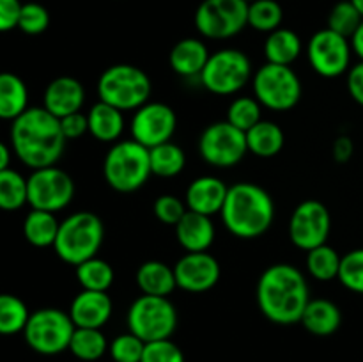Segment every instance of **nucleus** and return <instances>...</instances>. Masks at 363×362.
<instances>
[{
    "label": "nucleus",
    "mask_w": 363,
    "mask_h": 362,
    "mask_svg": "<svg viewBox=\"0 0 363 362\" xmlns=\"http://www.w3.org/2000/svg\"><path fill=\"white\" fill-rule=\"evenodd\" d=\"M255 297L264 318L277 325H294L311 302V290L301 270L289 263H277L261 273Z\"/></svg>",
    "instance_id": "obj_2"
},
{
    "label": "nucleus",
    "mask_w": 363,
    "mask_h": 362,
    "mask_svg": "<svg viewBox=\"0 0 363 362\" xmlns=\"http://www.w3.org/2000/svg\"><path fill=\"white\" fill-rule=\"evenodd\" d=\"M151 174L149 149L133 138L113 142L103 160V177L106 185L121 194L142 188Z\"/></svg>",
    "instance_id": "obj_5"
},
{
    "label": "nucleus",
    "mask_w": 363,
    "mask_h": 362,
    "mask_svg": "<svg viewBox=\"0 0 363 362\" xmlns=\"http://www.w3.org/2000/svg\"><path fill=\"white\" fill-rule=\"evenodd\" d=\"M248 25L245 0H202L195 11V27L208 39H229Z\"/></svg>",
    "instance_id": "obj_12"
},
{
    "label": "nucleus",
    "mask_w": 363,
    "mask_h": 362,
    "mask_svg": "<svg viewBox=\"0 0 363 362\" xmlns=\"http://www.w3.org/2000/svg\"><path fill=\"white\" fill-rule=\"evenodd\" d=\"M27 204V177L18 170H0V209L16 212Z\"/></svg>",
    "instance_id": "obj_34"
},
{
    "label": "nucleus",
    "mask_w": 363,
    "mask_h": 362,
    "mask_svg": "<svg viewBox=\"0 0 363 362\" xmlns=\"http://www.w3.org/2000/svg\"><path fill=\"white\" fill-rule=\"evenodd\" d=\"M347 92L351 98L363 106V60L357 62L347 71Z\"/></svg>",
    "instance_id": "obj_46"
},
{
    "label": "nucleus",
    "mask_w": 363,
    "mask_h": 362,
    "mask_svg": "<svg viewBox=\"0 0 363 362\" xmlns=\"http://www.w3.org/2000/svg\"><path fill=\"white\" fill-rule=\"evenodd\" d=\"M340 259H342V256H339L335 248L325 243L307 252L305 266H307V272L311 273V277H314L315 280L328 283V280L339 277Z\"/></svg>",
    "instance_id": "obj_33"
},
{
    "label": "nucleus",
    "mask_w": 363,
    "mask_h": 362,
    "mask_svg": "<svg viewBox=\"0 0 363 362\" xmlns=\"http://www.w3.org/2000/svg\"><path fill=\"white\" fill-rule=\"evenodd\" d=\"M245 2H248V4H250V2H254V0H245Z\"/></svg>",
    "instance_id": "obj_51"
},
{
    "label": "nucleus",
    "mask_w": 363,
    "mask_h": 362,
    "mask_svg": "<svg viewBox=\"0 0 363 362\" xmlns=\"http://www.w3.org/2000/svg\"><path fill=\"white\" fill-rule=\"evenodd\" d=\"M330 231H332V215L321 201L307 199L291 213L287 233L291 243L301 251L308 252L319 245H325Z\"/></svg>",
    "instance_id": "obj_15"
},
{
    "label": "nucleus",
    "mask_w": 363,
    "mask_h": 362,
    "mask_svg": "<svg viewBox=\"0 0 363 362\" xmlns=\"http://www.w3.org/2000/svg\"><path fill=\"white\" fill-rule=\"evenodd\" d=\"M199 153L208 165L230 169L248 153L247 133L233 126L229 121H216L206 126L199 137Z\"/></svg>",
    "instance_id": "obj_11"
},
{
    "label": "nucleus",
    "mask_w": 363,
    "mask_h": 362,
    "mask_svg": "<svg viewBox=\"0 0 363 362\" xmlns=\"http://www.w3.org/2000/svg\"><path fill=\"white\" fill-rule=\"evenodd\" d=\"M254 98L264 109L273 112H287L300 103L301 80L291 66L269 64L259 67L252 77Z\"/></svg>",
    "instance_id": "obj_7"
},
{
    "label": "nucleus",
    "mask_w": 363,
    "mask_h": 362,
    "mask_svg": "<svg viewBox=\"0 0 363 362\" xmlns=\"http://www.w3.org/2000/svg\"><path fill=\"white\" fill-rule=\"evenodd\" d=\"M301 45L300 35L291 28H277V31L269 32L268 38L264 41V57L266 62L269 64H280V66H293L294 60L301 55Z\"/></svg>",
    "instance_id": "obj_26"
},
{
    "label": "nucleus",
    "mask_w": 363,
    "mask_h": 362,
    "mask_svg": "<svg viewBox=\"0 0 363 362\" xmlns=\"http://www.w3.org/2000/svg\"><path fill=\"white\" fill-rule=\"evenodd\" d=\"M59 226L60 222L57 220L55 213L32 209L23 220V236L32 247H53L57 233H59Z\"/></svg>",
    "instance_id": "obj_29"
},
{
    "label": "nucleus",
    "mask_w": 363,
    "mask_h": 362,
    "mask_svg": "<svg viewBox=\"0 0 363 362\" xmlns=\"http://www.w3.org/2000/svg\"><path fill=\"white\" fill-rule=\"evenodd\" d=\"M85 103V89L80 80L73 77H57L46 85L43 106L57 119L82 112Z\"/></svg>",
    "instance_id": "obj_18"
},
{
    "label": "nucleus",
    "mask_w": 363,
    "mask_h": 362,
    "mask_svg": "<svg viewBox=\"0 0 363 362\" xmlns=\"http://www.w3.org/2000/svg\"><path fill=\"white\" fill-rule=\"evenodd\" d=\"M252 77V62L247 53L236 48H223L211 53L199 80L213 94L230 96L240 92Z\"/></svg>",
    "instance_id": "obj_10"
},
{
    "label": "nucleus",
    "mask_w": 363,
    "mask_h": 362,
    "mask_svg": "<svg viewBox=\"0 0 363 362\" xmlns=\"http://www.w3.org/2000/svg\"><path fill=\"white\" fill-rule=\"evenodd\" d=\"M128 329L144 343L170 339L177 327V311L169 297L140 295L128 309Z\"/></svg>",
    "instance_id": "obj_9"
},
{
    "label": "nucleus",
    "mask_w": 363,
    "mask_h": 362,
    "mask_svg": "<svg viewBox=\"0 0 363 362\" xmlns=\"http://www.w3.org/2000/svg\"><path fill=\"white\" fill-rule=\"evenodd\" d=\"M284 144H286L284 130L273 121L261 119L247 131L248 151L259 158H273L282 151Z\"/></svg>",
    "instance_id": "obj_27"
},
{
    "label": "nucleus",
    "mask_w": 363,
    "mask_h": 362,
    "mask_svg": "<svg viewBox=\"0 0 363 362\" xmlns=\"http://www.w3.org/2000/svg\"><path fill=\"white\" fill-rule=\"evenodd\" d=\"M66 137L60 119L45 106H28L11 124V146L14 155L32 170L52 167L62 156Z\"/></svg>",
    "instance_id": "obj_1"
},
{
    "label": "nucleus",
    "mask_w": 363,
    "mask_h": 362,
    "mask_svg": "<svg viewBox=\"0 0 363 362\" xmlns=\"http://www.w3.org/2000/svg\"><path fill=\"white\" fill-rule=\"evenodd\" d=\"M351 46H353V53L358 59L363 60V21L358 27V31L354 32V35L351 38Z\"/></svg>",
    "instance_id": "obj_48"
},
{
    "label": "nucleus",
    "mask_w": 363,
    "mask_h": 362,
    "mask_svg": "<svg viewBox=\"0 0 363 362\" xmlns=\"http://www.w3.org/2000/svg\"><path fill=\"white\" fill-rule=\"evenodd\" d=\"M354 153V144L351 141V137L347 135H339V137L333 141L332 146V156L337 163H346L353 158Z\"/></svg>",
    "instance_id": "obj_47"
},
{
    "label": "nucleus",
    "mask_w": 363,
    "mask_h": 362,
    "mask_svg": "<svg viewBox=\"0 0 363 362\" xmlns=\"http://www.w3.org/2000/svg\"><path fill=\"white\" fill-rule=\"evenodd\" d=\"M363 16L358 13L357 7L351 4V0H340L332 7L328 14V28H332L337 34L351 39L358 27L362 25Z\"/></svg>",
    "instance_id": "obj_38"
},
{
    "label": "nucleus",
    "mask_w": 363,
    "mask_h": 362,
    "mask_svg": "<svg viewBox=\"0 0 363 362\" xmlns=\"http://www.w3.org/2000/svg\"><path fill=\"white\" fill-rule=\"evenodd\" d=\"M209 53L204 41L197 38H184L172 46L169 53V62L174 73L183 78H201L206 64H208Z\"/></svg>",
    "instance_id": "obj_22"
},
{
    "label": "nucleus",
    "mask_w": 363,
    "mask_h": 362,
    "mask_svg": "<svg viewBox=\"0 0 363 362\" xmlns=\"http://www.w3.org/2000/svg\"><path fill=\"white\" fill-rule=\"evenodd\" d=\"M229 187L225 181L216 176H201L195 177L186 188L184 204L190 212L201 213V215L213 216L218 215L225 202Z\"/></svg>",
    "instance_id": "obj_20"
},
{
    "label": "nucleus",
    "mask_w": 363,
    "mask_h": 362,
    "mask_svg": "<svg viewBox=\"0 0 363 362\" xmlns=\"http://www.w3.org/2000/svg\"><path fill=\"white\" fill-rule=\"evenodd\" d=\"M11 163V149L4 142H0V170L9 169Z\"/></svg>",
    "instance_id": "obj_49"
},
{
    "label": "nucleus",
    "mask_w": 363,
    "mask_h": 362,
    "mask_svg": "<svg viewBox=\"0 0 363 362\" xmlns=\"http://www.w3.org/2000/svg\"><path fill=\"white\" fill-rule=\"evenodd\" d=\"M60 128L66 137V141H77V138L84 137L89 133V123H87V114L84 112H74L71 116H66L60 119Z\"/></svg>",
    "instance_id": "obj_44"
},
{
    "label": "nucleus",
    "mask_w": 363,
    "mask_h": 362,
    "mask_svg": "<svg viewBox=\"0 0 363 362\" xmlns=\"http://www.w3.org/2000/svg\"><path fill=\"white\" fill-rule=\"evenodd\" d=\"M74 197V181L59 167H43L32 170L27 177V204L32 209L57 213L71 204Z\"/></svg>",
    "instance_id": "obj_13"
},
{
    "label": "nucleus",
    "mask_w": 363,
    "mask_h": 362,
    "mask_svg": "<svg viewBox=\"0 0 363 362\" xmlns=\"http://www.w3.org/2000/svg\"><path fill=\"white\" fill-rule=\"evenodd\" d=\"M105 240V226L92 212H77L60 222L57 233L55 254L64 263L78 266L87 259L96 258Z\"/></svg>",
    "instance_id": "obj_4"
},
{
    "label": "nucleus",
    "mask_w": 363,
    "mask_h": 362,
    "mask_svg": "<svg viewBox=\"0 0 363 362\" xmlns=\"http://www.w3.org/2000/svg\"><path fill=\"white\" fill-rule=\"evenodd\" d=\"M177 116L174 109L162 102H147L135 110L131 117V138L147 149L169 142L176 133Z\"/></svg>",
    "instance_id": "obj_16"
},
{
    "label": "nucleus",
    "mask_w": 363,
    "mask_h": 362,
    "mask_svg": "<svg viewBox=\"0 0 363 362\" xmlns=\"http://www.w3.org/2000/svg\"><path fill=\"white\" fill-rule=\"evenodd\" d=\"M152 92L147 73L133 64H113L106 67L98 80L101 102L123 110H137L149 102Z\"/></svg>",
    "instance_id": "obj_6"
},
{
    "label": "nucleus",
    "mask_w": 363,
    "mask_h": 362,
    "mask_svg": "<svg viewBox=\"0 0 363 362\" xmlns=\"http://www.w3.org/2000/svg\"><path fill=\"white\" fill-rule=\"evenodd\" d=\"M337 279L346 290L363 295V248H354L342 256Z\"/></svg>",
    "instance_id": "obj_39"
},
{
    "label": "nucleus",
    "mask_w": 363,
    "mask_h": 362,
    "mask_svg": "<svg viewBox=\"0 0 363 362\" xmlns=\"http://www.w3.org/2000/svg\"><path fill=\"white\" fill-rule=\"evenodd\" d=\"M50 13L45 6L38 2L21 4L20 18H18V28L28 35H38L48 28Z\"/></svg>",
    "instance_id": "obj_40"
},
{
    "label": "nucleus",
    "mask_w": 363,
    "mask_h": 362,
    "mask_svg": "<svg viewBox=\"0 0 363 362\" xmlns=\"http://www.w3.org/2000/svg\"><path fill=\"white\" fill-rule=\"evenodd\" d=\"M144 348L145 343L140 337H137L131 332H126L117 336L110 343L108 351L110 357L116 362H140L142 355H144Z\"/></svg>",
    "instance_id": "obj_41"
},
{
    "label": "nucleus",
    "mask_w": 363,
    "mask_h": 362,
    "mask_svg": "<svg viewBox=\"0 0 363 362\" xmlns=\"http://www.w3.org/2000/svg\"><path fill=\"white\" fill-rule=\"evenodd\" d=\"M87 123L89 133L96 141L113 144L124 131V112L99 99L87 112Z\"/></svg>",
    "instance_id": "obj_24"
},
{
    "label": "nucleus",
    "mask_w": 363,
    "mask_h": 362,
    "mask_svg": "<svg viewBox=\"0 0 363 362\" xmlns=\"http://www.w3.org/2000/svg\"><path fill=\"white\" fill-rule=\"evenodd\" d=\"M220 216L233 236L255 240L273 226L275 202L268 190L250 181H241L229 187Z\"/></svg>",
    "instance_id": "obj_3"
},
{
    "label": "nucleus",
    "mask_w": 363,
    "mask_h": 362,
    "mask_svg": "<svg viewBox=\"0 0 363 362\" xmlns=\"http://www.w3.org/2000/svg\"><path fill=\"white\" fill-rule=\"evenodd\" d=\"M77 268V280L82 290L89 291H108L112 287L116 273H113L112 265L101 258H91L87 261L80 263Z\"/></svg>",
    "instance_id": "obj_31"
},
{
    "label": "nucleus",
    "mask_w": 363,
    "mask_h": 362,
    "mask_svg": "<svg viewBox=\"0 0 363 362\" xmlns=\"http://www.w3.org/2000/svg\"><path fill=\"white\" fill-rule=\"evenodd\" d=\"M152 212L155 216L165 226H176L181 219H183L184 213L188 212L184 201H181L177 195L172 194H163L152 204Z\"/></svg>",
    "instance_id": "obj_42"
},
{
    "label": "nucleus",
    "mask_w": 363,
    "mask_h": 362,
    "mask_svg": "<svg viewBox=\"0 0 363 362\" xmlns=\"http://www.w3.org/2000/svg\"><path fill=\"white\" fill-rule=\"evenodd\" d=\"M28 109V89L14 73H0V119L13 123Z\"/></svg>",
    "instance_id": "obj_28"
},
{
    "label": "nucleus",
    "mask_w": 363,
    "mask_h": 362,
    "mask_svg": "<svg viewBox=\"0 0 363 362\" xmlns=\"http://www.w3.org/2000/svg\"><path fill=\"white\" fill-rule=\"evenodd\" d=\"M28 316L30 312L20 297L11 293H0V334L2 336L23 332Z\"/></svg>",
    "instance_id": "obj_35"
},
{
    "label": "nucleus",
    "mask_w": 363,
    "mask_h": 362,
    "mask_svg": "<svg viewBox=\"0 0 363 362\" xmlns=\"http://www.w3.org/2000/svg\"><path fill=\"white\" fill-rule=\"evenodd\" d=\"M284 9L277 0H254L248 4V27L259 32L277 31L282 27Z\"/></svg>",
    "instance_id": "obj_36"
},
{
    "label": "nucleus",
    "mask_w": 363,
    "mask_h": 362,
    "mask_svg": "<svg viewBox=\"0 0 363 362\" xmlns=\"http://www.w3.org/2000/svg\"><path fill=\"white\" fill-rule=\"evenodd\" d=\"M351 39L328 27L315 32L307 45V57L312 70L325 78H337L347 73L351 67Z\"/></svg>",
    "instance_id": "obj_14"
},
{
    "label": "nucleus",
    "mask_w": 363,
    "mask_h": 362,
    "mask_svg": "<svg viewBox=\"0 0 363 362\" xmlns=\"http://www.w3.org/2000/svg\"><path fill=\"white\" fill-rule=\"evenodd\" d=\"M149 158H151L152 174L160 177L177 176L183 172L184 165H186V155H184L183 148L174 144L172 141L149 149Z\"/></svg>",
    "instance_id": "obj_32"
},
{
    "label": "nucleus",
    "mask_w": 363,
    "mask_h": 362,
    "mask_svg": "<svg viewBox=\"0 0 363 362\" xmlns=\"http://www.w3.org/2000/svg\"><path fill=\"white\" fill-rule=\"evenodd\" d=\"M174 227H176L177 243L186 252H208L215 241L216 231L211 216L188 209Z\"/></svg>",
    "instance_id": "obj_21"
},
{
    "label": "nucleus",
    "mask_w": 363,
    "mask_h": 362,
    "mask_svg": "<svg viewBox=\"0 0 363 362\" xmlns=\"http://www.w3.org/2000/svg\"><path fill=\"white\" fill-rule=\"evenodd\" d=\"M300 323L307 332L318 337L332 336L342 323V312L335 302L328 298H311L301 314Z\"/></svg>",
    "instance_id": "obj_23"
},
{
    "label": "nucleus",
    "mask_w": 363,
    "mask_h": 362,
    "mask_svg": "<svg viewBox=\"0 0 363 362\" xmlns=\"http://www.w3.org/2000/svg\"><path fill=\"white\" fill-rule=\"evenodd\" d=\"M140 362H184V353L170 339H160L145 343Z\"/></svg>",
    "instance_id": "obj_43"
},
{
    "label": "nucleus",
    "mask_w": 363,
    "mask_h": 362,
    "mask_svg": "<svg viewBox=\"0 0 363 362\" xmlns=\"http://www.w3.org/2000/svg\"><path fill=\"white\" fill-rule=\"evenodd\" d=\"M262 105L254 98V96H238L230 102L229 110H227V121L238 130L247 133L250 128H254L261 117Z\"/></svg>",
    "instance_id": "obj_37"
},
{
    "label": "nucleus",
    "mask_w": 363,
    "mask_h": 362,
    "mask_svg": "<svg viewBox=\"0 0 363 362\" xmlns=\"http://www.w3.org/2000/svg\"><path fill=\"white\" fill-rule=\"evenodd\" d=\"M135 280L142 295H151V297H169L177 287L174 266L156 261V259L142 263L138 266Z\"/></svg>",
    "instance_id": "obj_25"
},
{
    "label": "nucleus",
    "mask_w": 363,
    "mask_h": 362,
    "mask_svg": "<svg viewBox=\"0 0 363 362\" xmlns=\"http://www.w3.org/2000/svg\"><path fill=\"white\" fill-rule=\"evenodd\" d=\"M21 2L20 0H0V32L18 28Z\"/></svg>",
    "instance_id": "obj_45"
},
{
    "label": "nucleus",
    "mask_w": 363,
    "mask_h": 362,
    "mask_svg": "<svg viewBox=\"0 0 363 362\" xmlns=\"http://www.w3.org/2000/svg\"><path fill=\"white\" fill-rule=\"evenodd\" d=\"M108 341L101 329H80L77 327L69 343V351L80 362H96L108 350Z\"/></svg>",
    "instance_id": "obj_30"
},
{
    "label": "nucleus",
    "mask_w": 363,
    "mask_h": 362,
    "mask_svg": "<svg viewBox=\"0 0 363 362\" xmlns=\"http://www.w3.org/2000/svg\"><path fill=\"white\" fill-rule=\"evenodd\" d=\"M113 311L112 298L108 291L82 290L73 298L69 307V316L74 327L80 329H101L110 319Z\"/></svg>",
    "instance_id": "obj_19"
},
{
    "label": "nucleus",
    "mask_w": 363,
    "mask_h": 362,
    "mask_svg": "<svg viewBox=\"0 0 363 362\" xmlns=\"http://www.w3.org/2000/svg\"><path fill=\"white\" fill-rule=\"evenodd\" d=\"M351 4H353V6L357 7L358 13H360L362 16H363V0H351Z\"/></svg>",
    "instance_id": "obj_50"
},
{
    "label": "nucleus",
    "mask_w": 363,
    "mask_h": 362,
    "mask_svg": "<svg viewBox=\"0 0 363 362\" xmlns=\"http://www.w3.org/2000/svg\"><path fill=\"white\" fill-rule=\"evenodd\" d=\"M174 273L179 290L188 293H204L218 284L222 270L215 256L209 252H186L174 265Z\"/></svg>",
    "instance_id": "obj_17"
},
{
    "label": "nucleus",
    "mask_w": 363,
    "mask_h": 362,
    "mask_svg": "<svg viewBox=\"0 0 363 362\" xmlns=\"http://www.w3.org/2000/svg\"><path fill=\"white\" fill-rule=\"evenodd\" d=\"M74 323L69 312L57 307H43L30 312L23 329L28 346L41 355H57L69 350Z\"/></svg>",
    "instance_id": "obj_8"
}]
</instances>
